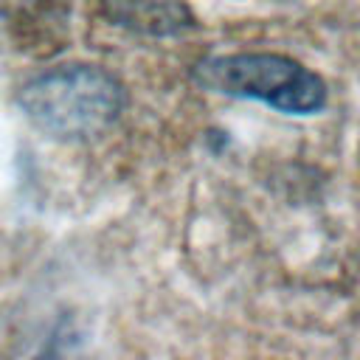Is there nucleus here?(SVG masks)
<instances>
[{
	"label": "nucleus",
	"mask_w": 360,
	"mask_h": 360,
	"mask_svg": "<svg viewBox=\"0 0 360 360\" xmlns=\"http://www.w3.org/2000/svg\"><path fill=\"white\" fill-rule=\"evenodd\" d=\"M20 107L34 127L62 141L101 135L124 107V90L112 73L96 65H62L34 76Z\"/></svg>",
	"instance_id": "f257e3e1"
},
{
	"label": "nucleus",
	"mask_w": 360,
	"mask_h": 360,
	"mask_svg": "<svg viewBox=\"0 0 360 360\" xmlns=\"http://www.w3.org/2000/svg\"><path fill=\"white\" fill-rule=\"evenodd\" d=\"M194 79L214 93L259 98L281 112L304 115L326 104V84L318 73L281 53H225L202 59Z\"/></svg>",
	"instance_id": "f03ea898"
},
{
	"label": "nucleus",
	"mask_w": 360,
	"mask_h": 360,
	"mask_svg": "<svg viewBox=\"0 0 360 360\" xmlns=\"http://www.w3.org/2000/svg\"><path fill=\"white\" fill-rule=\"evenodd\" d=\"M110 14L121 25L146 34H172L191 22L183 0H110Z\"/></svg>",
	"instance_id": "7ed1b4c3"
}]
</instances>
